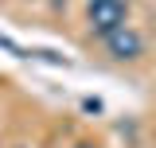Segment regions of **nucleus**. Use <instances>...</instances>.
Listing matches in <instances>:
<instances>
[{"mask_svg": "<svg viewBox=\"0 0 156 148\" xmlns=\"http://www.w3.org/2000/svg\"><path fill=\"white\" fill-rule=\"evenodd\" d=\"M101 43H105V51H109L113 62H136V58L144 55V39H140V31L129 27V23L117 27V31H109Z\"/></svg>", "mask_w": 156, "mask_h": 148, "instance_id": "f03ea898", "label": "nucleus"}, {"mask_svg": "<svg viewBox=\"0 0 156 148\" xmlns=\"http://www.w3.org/2000/svg\"><path fill=\"white\" fill-rule=\"evenodd\" d=\"M86 23L98 39H105L109 31L129 23V0H90L86 4Z\"/></svg>", "mask_w": 156, "mask_h": 148, "instance_id": "f257e3e1", "label": "nucleus"}, {"mask_svg": "<svg viewBox=\"0 0 156 148\" xmlns=\"http://www.w3.org/2000/svg\"><path fill=\"white\" fill-rule=\"evenodd\" d=\"M74 148H98V144H90V140H78V144Z\"/></svg>", "mask_w": 156, "mask_h": 148, "instance_id": "7ed1b4c3", "label": "nucleus"}]
</instances>
